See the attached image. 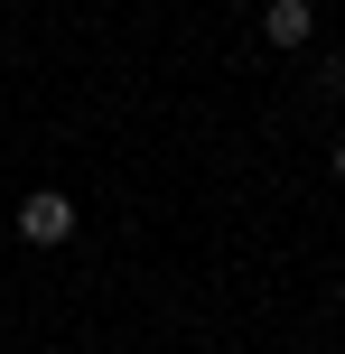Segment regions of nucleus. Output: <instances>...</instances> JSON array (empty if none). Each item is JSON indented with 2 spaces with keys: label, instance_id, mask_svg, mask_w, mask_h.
Returning a JSON list of instances; mask_svg holds the SVG:
<instances>
[{
  "label": "nucleus",
  "instance_id": "f257e3e1",
  "mask_svg": "<svg viewBox=\"0 0 345 354\" xmlns=\"http://www.w3.org/2000/svg\"><path fill=\"white\" fill-rule=\"evenodd\" d=\"M75 233V196H56V187H37V196H19V243H37V252H56Z\"/></svg>",
  "mask_w": 345,
  "mask_h": 354
},
{
  "label": "nucleus",
  "instance_id": "7ed1b4c3",
  "mask_svg": "<svg viewBox=\"0 0 345 354\" xmlns=\"http://www.w3.org/2000/svg\"><path fill=\"white\" fill-rule=\"evenodd\" d=\"M336 177H345V149H336Z\"/></svg>",
  "mask_w": 345,
  "mask_h": 354
},
{
  "label": "nucleus",
  "instance_id": "20e7f679",
  "mask_svg": "<svg viewBox=\"0 0 345 354\" xmlns=\"http://www.w3.org/2000/svg\"><path fill=\"white\" fill-rule=\"evenodd\" d=\"M336 299H345V280H336Z\"/></svg>",
  "mask_w": 345,
  "mask_h": 354
},
{
  "label": "nucleus",
  "instance_id": "f03ea898",
  "mask_svg": "<svg viewBox=\"0 0 345 354\" xmlns=\"http://www.w3.org/2000/svg\"><path fill=\"white\" fill-rule=\"evenodd\" d=\"M261 37H271V47H308L317 10H308V0H271V10H261Z\"/></svg>",
  "mask_w": 345,
  "mask_h": 354
}]
</instances>
